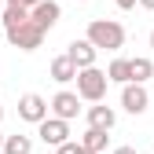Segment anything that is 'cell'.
Segmentation results:
<instances>
[{
  "label": "cell",
  "instance_id": "cell-14",
  "mask_svg": "<svg viewBox=\"0 0 154 154\" xmlns=\"http://www.w3.org/2000/svg\"><path fill=\"white\" fill-rule=\"evenodd\" d=\"M154 73V63L150 59H128V81H147V77Z\"/></svg>",
  "mask_w": 154,
  "mask_h": 154
},
{
  "label": "cell",
  "instance_id": "cell-6",
  "mask_svg": "<svg viewBox=\"0 0 154 154\" xmlns=\"http://www.w3.org/2000/svg\"><path fill=\"white\" fill-rule=\"evenodd\" d=\"M41 125V136L48 147H59V143H66V136H70V121H63V118H44V121H37Z\"/></svg>",
  "mask_w": 154,
  "mask_h": 154
},
{
  "label": "cell",
  "instance_id": "cell-19",
  "mask_svg": "<svg viewBox=\"0 0 154 154\" xmlns=\"http://www.w3.org/2000/svg\"><path fill=\"white\" fill-rule=\"evenodd\" d=\"M118 8H121V11H128V8H136V0H118Z\"/></svg>",
  "mask_w": 154,
  "mask_h": 154
},
{
  "label": "cell",
  "instance_id": "cell-22",
  "mask_svg": "<svg viewBox=\"0 0 154 154\" xmlns=\"http://www.w3.org/2000/svg\"><path fill=\"white\" fill-rule=\"evenodd\" d=\"M150 48H154V29H150Z\"/></svg>",
  "mask_w": 154,
  "mask_h": 154
},
{
  "label": "cell",
  "instance_id": "cell-21",
  "mask_svg": "<svg viewBox=\"0 0 154 154\" xmlns=\"http://www.w3.org/2000/svg\"><path fill=\"white\" fill-rule=\"evenodd\" d=\"M114 154H136V147H118Z\"/></svg>",
  "mask_w": 154,
  "mask_h": 154
},
{
  "label": "cell",
  "instance_id": "cell-24",
  "mask_svg": "<svg viewBox=\"0 0 154 154\" xmlns=\"http://www.w3.org/2000/svg\"><path fill=\"white\" fill-rule=\"evenodd\" d=\"M0 143H4V136H0Z\"/></svg>",
  "mask_w": 154,
  "mask_h": 154
},
{
  "label": "cell",
  "instance_id": "cell-13",
  "mask_svg": "<svg viewBox=\"0 0 154 154\" xmlns=\"http://www.w3.org/2000/svg\"><path fill=\"white\" fill-rule=\"evenodd\" d=\"M29 150H33L29 136H4V143H0V154H29Z\"/></svg>",
  "mask_w": 154,
  "mask_h": 154
},
{
  "label": "cell",
  "instance_id": "cell-2",
  "mask_svg": "<svg viewBox=\"0 0 154 154\" xmlns=\"http://www.w3.org/2000/svg\"><path fill=\"white\" fill-rule=\"evenodd\" d=\"M77 95L81 99H88V103H103V95H106V73L103 70H95V66H81L77 70Z\"/></svg>",
  "mask_w": 154,
  "mask_h": 154
},
{
  "label": "cell",
  "instance_id": "cell-9",
  "mask_svg": "<svg viewBox=\"0 0 154 154\" xmlns=\"http://www.w3.org/2000/svg\"><path fill=\"white\" fill-rule=\"evenodd\" d=\"M95 51H99V48H95L92 41H73L66 55H70V63L81 70V66H95Z\"/></svg>",
  "mask_w": 154,
  "mask_h": 154
},
{
  "label": "cell",
  "instance_id": "cell-11",
  "mask_svg": "<svg viewBox=\"0 0 154 154\" xmlns=\"http://www.w3.org/2000/svg\"><path fill=\"white\" fill-rule=\"evenodd\" d=\"M51 77L59 85H66V81H73L77 77V66L70 63V55H59V59H51Z\"/></svg>",
  "mask_w": 154,
  "mask_h": 154
},
{
  "label": "cell",
  "instance_id": "cell-16",
  "mask_svg": "<svg viewBox=\"0 0 154 154\" xmlns=\"http://www.w3.org/2000/svg\"><path fill=\"white\" fill-rule=\"evenodd\" d=\"M22 18H29V8H18V4H8V11H4V29H8V26H18Z\"/></svg>",
  "mask_w": 154,
  "mask_h": 154
},
{
  "label": "cell",
  "instance_id": "cell-1",
  "mask_svg": "<svg viewBox=\"0 0 154 154\" xmlns=\"http://www.w3.org/2000/svg\"><path fill=\"white\" fill-rule=\"evenodd\" d=\"M85 41H92L95 48H106V51H118L125 44V29L121 22H114V18H92L88 22V37Z\"/></svg>",
  "mask_w": 154,
  "mask_h": 154
},
{
  "label": "cell",
  "instance_id": "cell-3",
  "mask_svg": "<svg viewBox=\"0 0 154 154\" xmlns=\"http://www.w3.org/2000/svg\"><path fill=\"white\" fill-rule=\"evenodd\" d=\"M8 41L15 48H22V51H33V48H41L44 41V29L33 22V18H22L18 26H8Z\"/></svg>",
  "mask_w": 154,
  "mask_h": 154
},
{
  "label": "cell",
  "instance_id": "cell-10",
  "mask_svg": "<svg viewBox=\"0 0 154 154\" xmlns=\"http://www.w3.org/2000/svg\"><path fill=\"white\" fill-rule=\"evenodd\" d=\"M114 121H118V114H114L110 106H88V125H95V128H114Z\"/></svg>",
  "mask_w": 154,
  "mask_h": 154
},
{
  "label": "cell",
  "instance_id": "cell-20",
  "mask_svg": "<svg viewBox=\"0 0 154 154\" xmlns=\"http://www.w3.org/2000/svg\"><path fill=\"white\" fill-rule=\"evenodd\" d=\"M140 8H147V11H154V0H136Z\"/></svg>",
  "mask_w": 154,
  "mask_h": 154
},
{
  "label": "cell",
  "instance_id": "cell-17",
  "mask_svg": "<svg viewBox=\"0 0 154 154\" xmlns=\"http://www.w3.org/2000/svg\"><path fill=\"white\" fill-rule=\"evenodd\" d=\"M55 154H92V150H85L81 143H70V140H66V143H59V147H55Z\"/></svg>",
  "mask_w": 154,
  "mask_h": 154
},
{
  "label": "cell",
  "instance_id": "cell-23",
  "mask_svg": "<svg viewBox=\"0 0 154 154\" xmlns=\"http://www.w3.org/2000/svg\"><path fill=\"white\" fill-rule=\"evenodd\" d=\"M0 121H4V106H0Z\"/></svg>",
  "mask_w": 154,
  "mask_h": 154
},
{
  "label": "cell",
  "instance_id": "cell-18",
  "mask_svg": "<svg viewBox=\"0 0 154 154\" xmlns=\"http://www.w3.org/2000/svg\"><path fill=\"white\" fill-rule=\"evenodd\" d=\"M8 4H18V8H33V4H41V0H8Z\"/></svg>",
  "mask_w": 154,
  "mask_h": 154
},
{
  "label": "cell",
  "instance_id": "cell-5",
  "mask_svg": "<svg viewBox=\"0 0 154 154\" xmlns=\"http://www.w3.org/2000/svg\"><path fill=\"white\" fill-rule=\"evenodd\" d=\"M18 118L22 121H44L48 118V103H44V95H37V92H26L22 99H18Z\"/></svg>",
  "mask_w": 154,
  "mask_h": 154
},
{
  "label": "cell",
  "instance_id": "cell-4",
  "mask_svg": "<svg viewBox=\"0 0 154 154\" xmlns=\"http://www.w3.org/2000/svg\"><path fill=\"white\" fill-rule=\"evenodd\" d=\"M121 106H125L128 114H143V110L150 106V95H147V88H143L140 81H128V85L121 88Z\"/></svg>",
  "mask_w": 154,
  "mask_h": 154
},
{
  "label": "cell",
  "instance_id": "cell-7",
  "mask_svg": "<svg viewBox=\"0 0 154 154\" xmlns=\"http://www.w3.org/2000/svg\"><path fill=\"white\" fill-rule=\"evenodd\" d=\"M59 15H63V8L55 4V0H41V4H33V8H29V18H33V22L41 26L44 33H48L55 22H59Z\"/></svg>",
  "mask_w": 154,
  "mask_h": 154
},
{
  "label": "cell",
  "instance_id": "cell-12",
  "mask_svg": "<svg viewBox=\"0 0 154 154\" xmlns=\"http://www.w3.org/2000/svg\"><path fill=\"white\" fill-rule=\"evenodd\" d=\"M106 128H95V125H88V132H85V140H81V147L85 150H92V154H103V147H106Z\"/></svg>",
  "mask_w": 154,
  "mask_h": 154
},
{
  "label": "cell",
  "instance_id": "cell-8",
  "mask_svg": "<svg viewBox=\"0 0 154 154\" xmlns=\"http://www.w3.org/2000/svg\"><path fill=\"white\" fill-rule=\"evenodd\" d=\"M51 110H55V118L73 121L77 110H81V95H77V92H59V95L51 99Z\"/></svg>",
  "mask_w": 154,
  "mask_h": 154
},
{
  "label": "cell",
  "instance_id": "cell-15",
  "mask_svg": "<svg viewBox=\"0 0 154 154\" xmlns=\"http://www.w3.org/2000/svg\"><path fill=\"white\" fill-rule=\"evenodd\" d=\"M106 81L128 85V59H114V63H110V70H106Z\"/></svg>",
  "mask_w": 154,
  "mask_h": 154
}]
</instances>
